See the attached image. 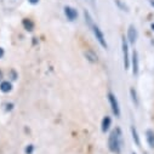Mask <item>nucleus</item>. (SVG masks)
Instances as JSON below:
<instances>
[{
    "mask_svg": "<svg viewBox=\"0 0 154 154\" xmlns=\"http://www.w3.org/2000/svg\"><path fill=\"white\" fill-rule=\"evenodd\" d=\"M123 146V134L119 128L113 130L108 138V147L113 153H120Z\"/></svg>",
    "mask_w": 154,
    "mask_h": 154,
    "instance_id": "f257e3e1",
    "label": "nucleus"
},
{
    "mask_svg": "<svg viewBox=\"0 0 154 154\" xmlns=\"http://www.w3.org/2000/svg\"><path fill=\"white\" fill-rule=\"evenodd\" d=\"M122 49H123V58H124V68L125 70L130 68V63H131V57L129 54V42L128 39H125V36H123L122 40Z\"/></svg>",
    "mask_w": 154,
    "mask_h": 154,
    "instance_id": "f03ea898",
    "label": "nucleus"
},
{
    "mask_svg": "<svg viewBox=\"0 0 154 154\" xmlns=\"http://www.w3.org/2000/svg\"><path fill=\"white\" fill-rule=\"evenodd\" d=\"M108 101H109V104H110V108H112V112L114 113L115 117H120V107H119V102L115 97L114 94L109 92L108 94Z\"/></svg>",
    "mask_w": 154,
    "mask_h": 154,
    "instance_id": "7ed1b4c3",
    "label": "nucleus"
},
{
    "mask_svg": "<svg viewBox=\"0 0 154 154\" xmlns=\"http://www.w3.org/2000/svg\"><path fill=\"white\" fill-rule=\"evenodd\" d=\"M91 29H92V32H94V34H95V36H96L97 42L100 43V45H101L102 48L107 49V42H106V39H104V35H103L102 30L100 29V27L96 26V24H94V27H92Z\"/></svg>",
    "mask_w": 154,
    "mask_h": 154,
    "instance_id": "20e7f679",
    "label": "nucleus"
},
{
    "mask_svg": "<svg viewBox=\"0 0 154 154\" xmlns=\"http://www.w3.org/2000/svg\"><path fill=\"white\" fill-rule=\"evenodd\" d=\"M137 38H138V33H137V29L134 24H130L129 28H128V36L126 39L130 44H135L137 42Z\"/></svg>",
    "mask_w": 154,
    "mask_h": 154,
    "instance_id": "39448f33",
    "label": "nucleus"
},
{
    "mask_svg": "<svg viewBox=\"0 0 154 154\" xmlns=\"http://www.w3.org/2000/svg\"><path fill=\"white\" fill-rule=\"evenodd\" d=\"M132 66V74L134 75H137L138 74V70H140V61H138V52L136 50H134L132 52V56H131V63Z\"/></svg>",
    "mask_w": 154,
    "mask_h": 154,
    "instance_id": "423d86ee",
    "label": "nucleus"
},
{
    "mask_svg": "<svg viewBox=\"0 0 154 154\" xmlns=\"http://www.w3.org/2000/svg\"><path fill=\"white\" fill-rule=\"evenodd\" d=\"M64 15L72 22L75 21L76 17H78V12H76V10L74 8H72V6H64Z\"/></svg>",
    "mask_w": 154,
    "mask_h": 154,
    "instance_id": "0eeeda50",
    "label": "nucleus"
},
{
    "mask_svg": "<svg viewBox=\"0 0 154 154\" xmlns=\"http://www.w3.org/2000/svg\"><path fill=\"white\" fill-rule=\"evenodd\" d=\"M84 55H85V57H86V60H88L89 62H91V63H97V62H98V56H97V54H96L95 51H92V50H86V51L84 52Z\"/></svg>",
    "mask_w": 154,
    "mask_h": 154,
    "instance_id": "6e6552de",
    "label": "nucleus"
},
{
    "mask_svg": "<svg viewBox=\"0 0 154 154\" xmlns=\"http://www.w3.org/2000/svg\"><path fill=\"white\" fill-rule=\"evenodd\" d=\"M146 140L147 143L150 148H154V131L153 130H147L146 131Z\"/></svg>",
    "mask_w": 154,
    "mask_h": 154,
    "instance_id": "1a4fd4ad",
    "label": "nucleus"
},
{
    "mask_svg": "<svg viewBox=\"0 0 154 154\" xmlns=\"http://www.w3.org/2000/svg\"><path fill=\"white\" fill-rule=\"evenodd\" d=\"M110 124H112V119L106 115V117L103 118V120H102V131H103V132L108 131L109 128H110Z\"/></svg>",
    "mask_w": 154,
    "mask_h": 154,
    "instance_id": "9d476101",
    "label": "nucleus"
},
{
    "mask_svg": "<svg viewBox=\"0 0 154 154\" xmlns=\"http://www.w3.org/2000/svg\"><path fill=\"white\" fill-rule=\"evenodd\" d=\"M22 24H23L24 29L28 30V32H32L34 29V22L32 20H29V18H24L23 22H22Z\"/></svg>",
    "mask_w": 154,
    "mask_h": 154,
    "instance_id": "9b49d317",
    "label": "nucleus"
},
{
    "mask_svg": "<svg viewBox=\"0 0 154 154\" xmlns=\"http://www.w3.org/2000/svg\"><path fill=\"white\" fill-rule=\"evenodd\" d=\"M131 135H132V140H134V142L136 143V146H141V140H140V136H138V132H137V130H136V128L135 126H131Z\"/></svg>",
    "mask_w": 154,
    "mask_h": 154,
    "instance_id": "f8f14e48",
    "label": "nucleus"
},
{
    "mask_svg": "<svg viewBox=\"0 0 154 154\" xmlns=\"http://www.w3.org/2000/svg\"><path fill=\"white\" fill-rule=\"evenodd\" d=\"M11 89H12V85L9 82H2V84H0V90L3 92H10Z\"/></svg>",
    "mask_w": 154,
    "mask_h": 154,
    "instance_id": "ddd939ff",
    "label": "nucleus"
},
{
    "mask_svg": "<svg viewBox=\"0 0 154 154\" xmlns=\"http://www.w3.org/2000/svg\"><path fill=\"white\" fill-rule=\"evenodd\" d=\"M84 17H85L86 24H88L90 28H92V27H94V21H92V17H91V15H90V12H89L88 10H84Z\"/></svg>",
    "mask_w": 154,
    "mask_h": 154,
    "instance_id": "4468645a",
    "label": "nucleus"
},
{
    "mask_svg": "<svg viewBox=\"0 0 154 154\" xmlns=\"http://www.w3.org/2000/svg\"><path fill=\"white\" fill-rule=\"evenodd\" d=\"M130 95H131V100H132L135 106H138L140 104V101H138V97H137V92H136V90L134 88L130 89Z\"/></svg>",
    "mask_w": 154,
    "mask_h": 154,
    "instance_id": "2eb2a0df",
    "label": "nucleus"
},
{
    "mask_svg": "<svg viewBox=\"0 0 154 154\" xmlns=\"http://www.w3.org/2000/svg\"><path fill=\"white\" fill-rule=\"evenodd\" d=\"M115 4H117V6L120 9V10H123V11H126V12H129V6L125 4V3H123L122 0H115Z\"/></svg>",
    "mask_w": 154,
    "mask_h": 154,
    "instance_id": "dca6fc26",
    "label": "nucleus"
},
{
    "mask_svg": "<svg viewBox=\"0 0 154 154\" xmlns=\"http://www.w3.org/2000/svg\"><path fill=\"white\" fill-rule=\"evenodd\" d=\"M9 76L11 78V80H16V79L18 78V74L16 73V70H15V69H11V70L9 72Z\"/></svg>",
    "mask_w": 154,
    "mask_h": 154,
    "instance_id": "f3484780",
    "label": "nucleus"
},
{
    "mask_svg": "<svg viewBox=\"0 0 154 154\" xmlns=\"http://www.w3.org/2000/svg\"><path fill=\"white\" fill-rule=\"evenodd\" d=\"M33 150H34L33 144H29V146H27V147H26V154H32V153H33Z\"/></svg>",
    "mask_w": 154,
    "mask_h": 154,
    "instance_id": "a211bd4d",
    "label": "nucleus"
},
{
    "mask_svg": "<svg viewBox=\"0 0 154 154\" xmlns=\"http://www.w3.org/2000/svg\"><path fill=\"white\" fill-rule=\"evenodd\" d=\"M28 2H29L30 4H33V5H36L38 3H39V2H40V0H28Z\"/></svg>",
    "mask_w": 154,
    "mask_h": 154,
    "instance_id": "6ab92c4d",
    "label": "nucleus"
},
{
    "mask_svg": "<svg viewBox=\"0 0 154 154\" xmlns=\"http://www.w3.org/2000/svg\"><path fill=\"white\" fill-rule=\"evenodd\" d=\"M12 107H14V104H12V103L6 104V110H11V109H12Z\"/></svg>",
    "mask_w": 154,
    "mask_h": 154,
    "instance_id": "aec40b11",
    "label": "nucleus"
},
{
    "mask_svg": "<svg viewBox=\"0 0 154 154\" xmlns=\"http://www.w3.org/2000/svg\"><path fill=\"white\" fill-rule=\"evenodd\" d=\"M4 56V49L3 48H0V58H2Z\"/></svg>",
    "mask_w": 154,
    "mask_h": 154,
    "instance_id": "412c9836",
    "label": "nucleus"
},
{
    "mask_svg": "<svg viewBox=\"0 0 154 154\" xmlns=\"http://www.w3.org/2000/svg\"><path fill=\"white\" fill-rule=\"evenodd\" d=\"M149 4H150L153 8H154V0H149Z\"/></svg>",
    "mask_w": 154,
    "mask_h": 154,
    "instance_id": "4be33fe9",
    "label": "nucleus"
},
{
    "mask_svg": "<svg viewBox=\"0 0 154 154\" xmlns=\"http://www.w3.org/2000/svg\"><path fill=\"white\" fill-rule=\"evenodd\" d=\"M2 79H3V72L0 70V80H2Z\"/></svg>",
    "mask_w": 154,
    "mask_h": 154,
    "instance_id": "5701e85b",
    "label": "nucleus"
},
{
    "mask_svg": "<svg viewBox=\"0 0 154 154\" xmlns=\"http://www.w3.org/2000/svg\"><path fill=\"white\" fill-rule=\"evenodd\" d=\"M152 30L154 32V24H152Z\"/></svg>",
    "mask_w": 154,
    "mask_h": 154,
    "instance_id": "b1692460",
    "label": "nucleus"
},
{
    "mask_svg": "<svg viewBox=\"0 0 154 154\" xmlns=\"http://www.w3.org/2000/svg\"><path fill=\"white\" fill-rule=\"evenodd\" d=\"M132 154H136V153H132Z\"/></svg>",
    "mask_w": 154,
    "mask_h": 154,
    "instance_id": "393cba45",
    "label": "nucleus"
}]
</instances>
